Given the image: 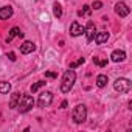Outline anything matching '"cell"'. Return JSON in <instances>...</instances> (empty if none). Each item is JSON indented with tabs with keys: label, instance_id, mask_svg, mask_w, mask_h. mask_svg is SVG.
<instances>
[{
	"label": "cell",
	"instance_id": "cell-1",
	"mask_svg": "<svg viewBox=\"0 0 132 132\" xmlns=\"http://www.w3.org/2000/svg\"><path fill=\"white\" fill-rule=\"evenodd\" d=\"M75 81H76V73L73 69H69L67 72L64 73L62 76V82H61V92L62 93H69L73 86H75Z\"/></svg>",
	"mask_w": 132,
	"mask_h": 132
},
{
	"label": "cell",
	"instance_id": "cell-2",
	"mask_svg": "<svg viewBox=\"0 0 132 132\" xmlns=\"http://www.w3.org/2000/svg\"><path fill=\"white\" fill-rule=\"evenodd\" d=\"M33 106H34V98H33L31 95H25V93H22L20 101H19V104H17L19 112H20V113H27L28 110L33 109Z\"/></svg>",
	"mask_w": 132,
	"mask_h": 132
},
{
	"label": "cell",
	"instance_id": "cell-3",
	"mask_svg": "<svg viewBox=\"0 0 132 132\" xmlns=\"http://www.w3.org/2000/svg\"><path fill=\"white\" fill-rule=\"evenodd\" d=\"M72 118H73V121H75L76 124L84 123V121L87 120V107H86L84 104H78V106L73 109V112H72Z\"/></svg>",
	"mask_w": 132,
	"mask_h": 132
},
{
	"label": "cell",
	"instance_id": "cell-4",
	"mask_svg": "<svg viewBox=\"0 0 132 132\" xmlns=\"http://www.w3.org/2000/svg\"><path fill=\"white\" fill-rule=\"evenodd\" d=\"M130 81L129 79H126V78H118L115 82H113V89L117 90V92H120V93H127L129 90H130Z\"/></svg>",
	"mask_w": 132,
	"mask_h": 132
},
{
	"label": "cell",
	"instance_id": "cell-5",
	"mask_svg": "<svg viewBox=\"0 0 132 132\" xmlns=\"http://www.w3.org/2000/svg\"><path fill=\"white\" fill-rule=\"evenodd\" d=\"M39 107H48L53 103V93L51 92H42L39 95Z\"/></svg>",
	"mask_w": 132,
	"mask_h": 132
},
{
	"label": "cell",
	"instance_id": "cell-6",
	"mask_svg": "<svg viewBox=\"0 0 132 132\" xmlns=\"http://www.w3.org/2000/svg\"><path fill=\"white\" fill-rule=\"evenodd\" d=\"M115 13H117L120 17H126V16H129L130 8H129L124 2H118V3L115 5Z\"/></svg>",
	"mask_w": 132,
	"mask_h": 132
},
{
	"label": "cell",
	"instance_id": "cell-7",
	"mask_svg": "<svg viewBox=\"0 0 132 132\" xmlns=\"http://www.w3.org/2000/svg\"><path fill=\"white\" fill-rule=\"evenodd\" d=\"M84 33H86V37H87V42H92L95 39V34H96V27L93 22H89L87 27H84Z\"/></svg>",
	"mask_w": 132,
	"mask_h": 132
},
{
	"label": "cell",
	"instance_id": "cell-8",
	"mask_svg": "<svg viewBox=\"0 0 132 132\" xmlns=\"http://www.w3.org/2000/svg\"><path fill=\"white\" fill-rule=\"evenodd\" d=\"M84 33V27L79 23V22H73L72 25H70V34L73 36V37H78V36H81Z\"/></svg>",
	"mask_w": 132,
	"mask_h": 132
},
{
	"label": "cell",
	"instance_id": "cell-9",
	"mask_svg": "<svg viewBox=\"0 0 132 132\" xmlns=\"http://www.w3.org/2000/svg\"><path fill=\"white\" fill-rule=\"evenodd\" d=\"M36 50V45H34V42H31V40H25L22 45H20V53L22 54H30V53H33Z\"/></svg>",
	"mask_w": 132,
	"mask_h": 132
},
{
	"label": "cell",
	"instance_id": "cell-10",
	"mask_svg": "<svg viewBox=\"0 0 132 132\" xmlns=\"http://www.w3.org/2000/svg\"><path fill=\"white\" fill-rule=\"evenodd\" d=\"M110 59H112L113 62H123V61L126 59V53H124L123 50H115V51L110 54Z\"/></svg>",
	"mask_w": 132,
	"mask_h": 132
},
{
	"label": "cell",
	"instance_id": "cell-11",
	"mask_svg": "<svg viewBox=\"0 0 132 132\" xmlns=\"http://www.w3.org/2000/svg\"><path fill=\"white\" fill-rule=\"evenodd\" d=\"M13 16V8L8 5V6H3V8H0V19L2 20H6Z\"/></svg>",
	"mask_w": 132,
	"mask_h": 132
},
{
	"label": "cell",
	"instance_id": "cell-12",
	"mask_svg": "<svg viewBox=\"0 0 132 132\" xmlns=\"http://www.w3.org/2000/svg\"><path fill=\"white\" fill-rule=\"evenodd\" d=\"M107 39H109V33L107 31H100V33L95 34V42L96 44H104V42H107Z\"/></svg>",
	"mask_w": 132,
	"mask_h": 132
},
{
	"label": "cell",
	"instance_id": "cell-13",
	"mask_svg": "<svg viewBox=\"0 0 132 132\" xmlns=\"http://www.w3.org/2000/svg\"><path fill=\"white\" fill-rule=\"evenodd\" d=\"M20 96H22V93H19V92H14V93L11 95V100H10V107H11V109H16V107H17V104H19V101H20Z\"/></svg>",
	"mask_w": 132,
	"mask_h": 132
},
{
	"label": "cell",
	"instance_id": "cell-14",
	"mask_svg": "<svg viewBox=\"0 0 132 132\" xmlns=\"http://www.w3.org/2000/svg\"><path fill=\"white\" fill-rule=\"evenodd\" d=\"M107 82H109L107 75H98V76H96V86H98V87H106Z\"/></svg>",
	"mask_w": 132,
	"mask_h": 132
},
{
	"label": "cell",
	"instance_id": "cell-15",
	"mask_svg": "<svg viewBox=\"0 0 132 132\" xmlns=\"http://www.w3.org/2000/svg\"><path fill=\"white\" fill-rule=\"evenodd\" d=\"M19 33H20V30H19L17 27H13V28L10 30V34L6 36V42H11L14 37H17V36H19Z\"/></svg>",
	"mask_w": 132,
	"mask_h": 132
},
{
	"label": "cell",
	"instance_id": "cell-16",
	"mask_svg": "<svg viewBox=\"0 0 132 132\" xmlns=\"http://www.w3.org/2000/svg\"><path fill=\"white\" fill-rule=\"evenodd\" d=\"M11 90V84L6 81H0V93H8Z\"/></svg>",
	"mask_w": 132,
	"mask_h": 132
},
{
	"label": "cell",
	"instance_id": "cell-17",
	"mask_svg": "<svg viewBox=\"0 0 132 132\" xmlns=\"http://www.w3.org/2000/svg\"><path fill=\"white\" fill-rule=\"evenodd\" d=\"M53 14H54L57 19L62 16V6H61L59 3H54V5H53Z\"/></svg>",
	"mask_w": 132,
	"mask_h": 132
},
{
	"label": "cell",
	"instance_id": "cell-18",
	"mask_svg": "<svg viewBox=\"0 0 132 132\" xmlns=\"http://www.w3.org/2000/svg\"><path fill=\"white\" fill-rule=\"evenodd\" d=\"M45 84H47V82H45V81H37V82H34V84H33V86H31V87H30V90H31V92H33V93H34V92H37V90H39V89H40V87H44V86H45Z\"/></svg>",
	"mask_w": 132,
	"mask_h": 132
},
{
	"label": "cell",
	"instance_id": "cell-19",
	"mask_svg": "<svg viewBox=\"0 0 132 132\" xmlns=\"http://www.w3.org/2000/svg\"><path fill=\"white\" fill-rule=\"evenodd\" d=\"M90 11H92V10H90V6H89V5H84V6H82V10H81V11H78V14H79V16H89V14H90Z\"/></svg>",
	"mask_w": 132,
	"mask_h": 132
},
{
	"label": "cell",
	"instance_id": "cell-20",
	"mask_svg": "<svg viewBox=\"0 0 132 132\" xmlns=\"http://www.w3.org/2000/svg\"><path fill=\"white\" fill-rule=\"evenodd\" d=\"M93 62L96 65H100V67H104V65L107 64V59H100V57H93Z\"/></svg>",
	"mask_w": 132,
	"mask_h": 132
},
{
	"label": "cell",
	"instance_id": "cell-21",
	"mask_svg": "<svg viewBox=\"0 0 132 132\" xmlns=\"http://www.w3.org/2000/svg\"><path fill=\"white\" fill-rule=\"evenodd\" d=\"M84 61H86L84 57H79V59H78L76 62H72V64H70V69H75V67H78V65H81V64H84Z\"/></svg>",
	"mask_w": 132,
	"mask_h": 132
},
{
	"label": "cell",
	"instance_id": "cell-22",
	"mask_svg": "<svg viewBox=\"0 0 132 132\" xmlns=\"http://www.w3.org/2000/svg\"><path fill=\"white\" fill-rule=\"evenodd\" d=\"M92 8H93V10H100V8H103V2L96 0V2H93V3H92Z\"/></svg>",
	"mask_w": 132,
	"mask_h": 132
},
{
	"label": "cell",
	"instance_id": "cell-23",
	"mask_svg": "<svg viewBox=\"0 0 132 132\" xmlns=\"http://www.w3.org/2000/svg\"><path fill=\"white\" fill-rule=\"evenodd\" d=\"M45 76H47V78H56L57 75H56L54 72H47V73H45Z\"/></svg>",
	"mask_w": 132,
	"mask_h": 132
},
{
	"label": "cell",
	"instance_id": "cell-24",
	"mask_svg": "<svg viewBox=\"0 0 132 132\" xmlns=\"http://www.w3.org/2000/svg\"><path fill=\"white\" fill-rule=\"evenodd\" d=\"M8 59H10V61H13V62H14V61H16V54H14V53H13V51H11V53H8Z\"/></svg>",
	"mask_w": 132,
	"mask_h": 132
},
{
	"label": "cell",
	"instance_id": "cell-25",
	"mask_svg": "<svg viewBox=\"0 0 132 132\" xmlns=\"http://www.w3.org/2000/svg\"><path fill=\"white\" fill-rule=\"evenodd\" d=\"M61 107H62V109H65V107H67V101H62V104H61Z\"/></svg>",
	"mask_w": 132,
	"mask_h": 132
}]
</instances>
